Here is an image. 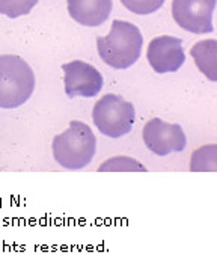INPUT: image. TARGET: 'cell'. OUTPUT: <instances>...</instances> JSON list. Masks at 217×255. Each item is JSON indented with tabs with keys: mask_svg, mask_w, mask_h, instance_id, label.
Here are the masks:
<instances>
[{
	"mask_svg": "<svg viewBox=\"0 0 217 255\" xmlns=\"http://www.w3.org/2000/svg\"><path fill=\"white\" fill-rule=\"evenodd\" d=\"M217 0H174L172 17L180 27L192 33L213 32V14Z\"/></svg>",
	"mask_w": 217,
	"mask_h": 255,
	"instance_id": "5",
	"label": "cell"
},
{
	"mask_svg": "<svg viewBox=\"0 0 217 255\" xmlns=\"http://www.w3.org/2000/svg\"><path fill=\"white\" fill-rule=\"evenodd\" d=\"M35 91V74L29 64L15 55L0 56V109L24 105Z\"/></svg>",
	"mask_w": 217,
	"mask_h": 255,
	"instance_id": "3",
	"label": "cell"
},
{
	"mask_svg": "<svg viewBox=\"0 0 217 255\" xmlns=\"http://www.w3.org/2000/svg\"><path fill=\"white\" fill-rule=\"evenodd\" d=\"M100 172H145L146 168L139 163L137 160L121 156V157H113L110 160H106L104 163L100 165L98 168Z\"/></svg>",
	"mask_w": 217,
	"mask_h": 255,
	"instance_id": "11",
	"label": "cell"
},
{
	"mask_svg": "<svg viewBox=\"0 0 217 255\" xmlns=\"http://www.w3.org/2000/svg\"><path fill=\"white\" fill-rule=\"evenodd\" d=\"M143 36L137 26L124 20H113L112 30L97 38L100 58L112 68H130L140 58Z\"/></svg>",
	"mask_w": 217,
	"mask_h": 255,
	"instance_id": "1",
	"label": "cell"
},
{
	"mask_svg": "<svg viewBox=\"0 0 217 255\" xmlns=\"http://www.w3.org/2000/svg\"><path fill=\"white\" fill-rule=\"evenodd\" d=\"M190 55L196 62L201 73L205 74L211 82L217 80V41L205 39L196 42L190 48Z\"/></svg>",
	"mask_w": 217,
	"mask_h": 255,
	"instance_id": "10",
	"label": "cell"
},
{
	"mask_svg": "<svg viewBox=\"0 0 217 255\" xmlns=\"http://www.w3.org/2000/svg\"><path fill=\"white\" fill-rule=\"evenodd\" d=\"M134 118L136 112L133 105L115 94L101 97L92 111V120L100 133L113 139L130 133Z\"/></svg>",
	"mask_w": 217,
	"mask_h": 255,
	"instance_id": "4",
	"label": "cell"
},
{
	"mask_svg": "<svg viewBox=\"0 0 217 255\" xmlns=\"http://www.w3.org/2000/svg\"><path fill=\"white\" fill-rule=\"evenodd\" d=\"M121 3L137 15H146L160 9L165 0H121Z\"/></svg>",
	"mask_w": 217,
	"mask_h": 255,
	"instance_id": "14",
	"label": "cell"
},
{
	"mask_svg": "<svg viewBox=\"0 0 217 255\" xmlns=\"http://www.w3.org/2000/svg\"><path fill=\"white\" fill-rule=\"evenodd\" d=\"M143 142L154 154L163 157L171 152H180L186 148L187 139L184 130L178 124H169L160 118H154L143 127Z\"/></svg>",
	"mask_w": 217,
	"mask_h": 255,
	"instance_id": "6",
	"label": "cell"
},
{
	"mask_svg": "<svg viewBox=\"0 0 217 255\" xmlns=\"http://www.w3.org/2000/svg\"><path fill=\"white\" fill-rule=\"evenodd\" d=\"M192 171H216V145L198 149L190 162Z\"/></svg>",
	"mask_w": 217,
	"mask_h": 255,
	"instance_id": "12",
	"label": "cell"
},
{
	"mask_svg": "<svg viewBox=\"0 0 217 255\" xmlns=\"http://www.w3.org/2000/svg\"><path fill=\"white\" fill-rule=\"evenodd\" d=\"M53 157L65 169H83L88 166L97 151V137L91 127L82 121H71L68 130L54 136Z\"/></svg>",
	"mask_w": 217,
	"mask_h": 255,
	"instance_id": "2",
	"label": "cell"
},
{
	"mask_svg": "<svg viewBox=\"0 0 217 255\" xmlns=\"http://www.w3.org/2000/svg\"><path fill=\"white\" fill-rule=\"evenodd\" d=\"M146 58L155 73H175L186 61L183 41L175 36L154 38L148 45Z\"/></svg>",
	"mask_w": 217,
	"mask_h": 255,
	"instance_id": "8",
	"label": "cell"
},
{
	"mask_svg": "<svg viewBox=\"0 0 217 255\" xmlns=\"http://www.w3.org/2000/svg\"><path fill=\"white\" fill-rule=\"evenodd\" d=\"M65 73V92L68 97H95L103 89V76L100 71L83 61H73L62 65Z\"/></svg>",
	"mask_w": 217,
	"mask_h": 255,
	"instance_id": "7",
	"label": "cell"
},
{
	"mask_svg": "<svg viewBox=\"0 0 217 255\" xmlns=\"http://www.w3.org/2000/svg\"><path fill=\"white\" fill-rule=\"evenodd\" d=\"M112 0H68V12L79 24L95 27L112 14Z\"/></svg>",
	"mask_w": 217,
	"mask_h": 255,
	"instance_id": "9",
	"label": "cell"
},
{
	"mask_svg": "<svg viewBox=\"0 0 217 255\" xmlns=\"http://www.w3.org/2000/svg\"><path fill=\"white\" fill-rule=\"evenodd\" d=\"M36 3L38 0H0V14L17 18L29 14Z\"/></svg>",
	"mask_w": 217,
	"mask_h": 255,
	"instance_id": "13",
	"label": "cell"
}]
</instances>
